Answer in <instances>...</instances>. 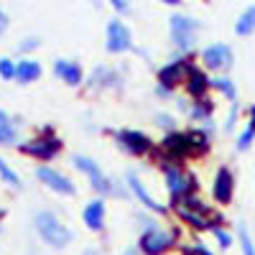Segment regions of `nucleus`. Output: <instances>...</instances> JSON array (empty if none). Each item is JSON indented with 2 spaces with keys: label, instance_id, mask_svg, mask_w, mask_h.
<instances>
[{
  "label": "nucleus",
  "instance_id": "9b49d317",
  "mask_svg": "<svg viewBox=\"0 0 255 255\" xmlns=\"http://www.w3.org/2000/svg\"><path fill=\"white\" fill-rule=\"evenodd\" d=\"M105 49L108 54H125L133 49V36L120 18H113L108 23V33H105Z\"/></svg>",
  "mask_w": 255,
  "mask_h": 255
},
{
  "label": "nucleus",
  "instance_id": "c85d7f7f",
  "mask_svg": "<svg viewBox=\"0 0 255 255\" xmlns=\"http://www.w3.org/2000/svg\"><path fill=\"white\" fill-rule=\"evenodd\" d=\"M181 255H215V253H212V250H209L204 243H199V240H197V243L186 245V248L181 250Z\"/></svg>",
  "mask_w": 255,
  "mask_h": 255
},
{
  "label": "nucleus",
  "instance_id": "4468645a",
  "mask_svg": "<svg viewBox=\"0 0 255 255\" xmlns=\"http://www.w3.org/2000/svg\"><path fill=\"white\" fill-rule=\"evenodd\" d=\"M212 199L217 204H230L235 199V174H232V168L227 166L217 168L215 181H212Z\"/></svg>",
  "mask_w": 255,
  "mask_h": 255
},
{
  "label": "nucleus",
  "instance_id": "1a4fd4ad",
  "mask_svg": "<svg viewBox=\"0 0 255 255\" xmlns=\"http://www.w3.org/2000/svg\"><path fill=\"white\" fill-rule=\"evenodd\" d=\"M72 163H74L77 171H82L84 176H87V181H90L92 189L97 191V197H113V194H115V184L105 176V171L97 166V161H92L90 156L77 153V156L72 158Z\"/></svg>",
  "mask_w": 255,
  "mask_h": 255
},
{
  "label": "nucleus",
  "instance_id": "6e6552de",
  "mask_svg": "<svg viewBox=\"0 0 255 255\" xmlns=\"http://www.w3.org/2000/svg\"><path fill=\"white\" fill-rule=\"evenodd\" d=\"M163 181L171 197H184V194H197L199 181L194 174L181 168V163H163Z\"/></svg>",
  "mask_w": 255,
  "mask_h": 255
},
{
  "label": "nucleus",
  "instance_id": "f03ea898",
  "mask_svg": "<svg viewBox=\"0 0 255 255\" xmlns=\"http://www.w3.org/2000/svg\"><path fill=\"white\" fill-rule=\"evenodd\" d=\"M33 222H36V232H38L41 240H44L49 248L61 250V248H67V245L74 240L72 230L64 225L56 215H51V212H38Z\"/></svg>",
  "mask_w": 255,
  "mask_h": 255
},
{
  "label": "nucleus",
  "instance_id": "20e7f679",
  "mask_svg": "<svg viewBox=\"0 0 255 255\" xmlns=\"http://www.w3.org/2000/svg\"><path fill=\"white\" fill-rule=\"evenodd\" d=\"M171 41L176 44V49L184 54V56H191L197 46V33H199V20L191 18V15H184V13H174L171 15Z\"/></svg>",
  "mask_w": 255,
  "mask_h": 255
},
{
  "label": "nucleus",
  "instance_id": "bb28decb",
  "mask_svg": "<svg viewBox=\"0 0 255 255\" xmlns=\"http://www.w3.org/2000/svg\"><path fill=\"white\" fill-rule=\"evenodd\" d=\"M212 235H215V240H217V245L222 248V250H227V248H232V243H235V238L230 235V232L220 225V227H215L212 230Z\"/></svg>",
  "mask_w": 255,
  "mask_h": 255
},
{
  "label": "nucleus",
  "instance_id": "72a5a7b5",
  "mask_svg": "<svg viewBox=\"0 0 255 255\" xmlns=\"http://www.w3.org/2000/svg\"><path fill=\"white\" fill-rule=\"evenodd\" d=\"M118 13H128V0H108Z\"/></svg>",
  "mask_w": 255,
  "mask_h": 255
},
{
  "label": "nucleus",
  "instance_id": "39448f33",
  "mask_svg": "<svg viewBox=\"0 0 255 255\" xmlns=\"http://www.w3.org/2000/svg\"><path fill=\"white\" fill-rule=\"evenodd\" d=\"M179 238H181L179 230L166 232V230H161V227L156 225V227H151V230H145L143 235L138 238V250H140L143 255H166L174 245H179Z\"/></svg>",
  "mask_w": 255,
  "mask_h": 255
},
{
  "label": "nucleus",
  "instance_id": "c9c22d12",
  "mask_svg": "<svg viewBox=\"0 0 255 255\" xmlns=\"http://www.w3.org/2000/svg\"><path fill=\"white\" fill-rule=\"evenodd\" d=\"M0 128H13L10 115H8V113H3V110H0Z\"/></svg>",
  "mask_w": 255,
  "mask_h": 255
},
{
  "label": "nucleus",
  "instance_id": "7c9ffc66",
  "mask_svg": "<svg viewBox=\"0 0 255 255\" xmlns=\"http://www.w3.org/2000/svg\"><path fill=\"white\" fill-rule=\"evenodd\" d=\"M156 125L163 128V130L168 133V130H174L176 120H174V115H168V113H158V115H156Z\"/></svg>",
  "mask_w": 255,
  "mask_h": 255
},
{
  "label": "nucleus",
  "instance_id": "f3484780",
  "mask_svg": "<svg viewBox=\"0 0 255 255\" xmlns=\"http://www.w3.org/2000/svg\"><path fill=\"white\" fill-rule=\"evenodd\" d=\"M54 74L64 84H69V87H79L84 82V72L79 67V61H69V59H56L54 61Z\"/></svg>",
  "mask_w": 255,
  "mask_h": 255
},
{
  "label": "nucleus",
  "instance_id": "0eeeda50",
  "mask_svg": "<svg viewBox=\"0 0 255 255\" xmlns=\"http://www.w3.org/2000/svg\"><path fill=\"white\" fill-rule=\"evenodd\" d=\"M191 67V59L189 56H179L174 61H168L166 67L158 69V84H156V95L158 97H171L174 90L186 79V72Z\"/></svg>",
  "mask_w": 255,
  "mask_h": 255
},
{
  "label": "nucleus",
  "instance_id": "412c9836",
  "mask_svg": "<svg viewBox=\"0 0 255 255\" xmlns=\"http://www.w3.org/2000/svg\"><path fill=\"white\" fill-rule=\"evenodd\" d=\"M189 118L197 120V123H204V120H212V115H215V102H212L209 97H202V100H191L189 105Z\"/></svg>",
  "mask_w": 255,
  "mask_h": 255
},
{
  "label": "nucleus",
  "instance_id": "2f4dec72",
  "mask_svg": "<svg viewBox=\"0 0 255 255\" xmlns=\"http://www.w3.org/2000/svg\"><path fill=\"white\" fill-rule=\"evenodd\" d=\"M18 140L15 128H0V145H13Z\"/></svg>",
  "mask_w": 255,
  "mask_h": 255
},
{
  "label": "nucleus",
  "instance_id": "5701e85b",
  "mask_svg": "<svg viewBox=\"0 0 255 255\" xmlns=\"http://www.w3.org/2000/svg\"><path fill=\"white\" fill-rule=\"evenodd\" d=\"M235 33L238 36H250L255 33V5H248L240 18H238V23H235Z\"/></svg>",
  "mask_w": 255,
  "mask_h": 255
},
{
  "label": "nucleus",
  "instance_id": "2eb2a0df",
  "mask_svg": "<svg viewBox=\"0 0 255 255\" xmlns=\"http://www.w3.org/2000/svg\"><path fill=\"white\" fill-rule=\"evenodd\" d=\"M184 90L189 95V100H202V97H209V90H212V79L204 69H199L197 64H191L189 72H186V79H184Z\"/></svg>",
  "mask_w": 255,
  "mask_h": 255
},
{
  "label": "nucleus",
  "instance_id": "cd10ccee",
  "mask_svg": "<svg viewBox=\"0 0 255 255\" xmlns=\"http://www.w3.org/2000/svg\"><path fill=\"white\" fill-rule=\"evenodd\" d=\"M0 79H15V61L13 59H0Z\"/></svg>",
  "mask_w": 255,
  "mask_h": 255
},
{
  "label": "nucleus",
  "instance_id": "7ed1b4c3",
  "mask_svg": "<svg viewBox=\"0 0 255 255\" xmlns=\"http://www.w3.org/2000/svg\"><path fill=\"white\" fill-rule=\"evenodd\" d=\"M156 158L163 163H184L186 158H194V148L189 143L186 130H168L158 148H153Z\"/></svg>",
  "mask_w": 255,
  "mask_h": 255
},
{
  "label": "nucleus",
  "instance_id": "473e14b6",
  "mask_svg": "<svg viewBox=\"0 0 255 255\" xmlns=\"http://www.w3.org/2000/svg\"><path fill=\"white\" fill-rule=\"evenodd\" d=\"M38 44H41V41H38L36 36H28V38H23V41H20V46H18V51H20V54H28V51L38 49Z\"/></svg>",
  "mask_w": 255,
  "mask_h": 255
},
{
  "label": "nucleus",
  "instance_id": "aec40b11",
  "mask_svg": "<svg viewBox=\"0 0 255 255\" xmlns=\"http://www.w3.org/2000/svg\"><path fill=\"white\" fill-rule=\"evenodd\" d=\"M41 77V64L36 59H23L15 64V82L18 84H31Z\"/></svg>",
  "mask_w": 255,
  "mask_h": 255
},
{
  "label": "nucleus",
  "instance_id": "4c0bfd02",
  "mask_svg": "<svg viewBox=\"0 0 255 255\" xmlns=\"http://www.w3.org/2000/svg\"><path fill=\"white\" fill-rule=\"evenodd\" d=\"M123 255H143V253H140V250H138V248H128V250H125V253H123Z\"/></svg>",
  "mask_w": 255,
  "mask_h": 255
},
{
  "label": "nucleus",
  "instance_id": "f8f14e48",
  "mask_svg": "<svg viewBox=\"0 0 255 255\" xmlns=\"http://www.w3.org/2000/svg\"><path fill=\"white\" fill-rule=\"evenodd\" d=\"M36 179L44 184V186H49L51 191H56L59 197H72V194H77L74 181H72L69 176H64L61 171H56V168H51V166H38V168H36Z\"/></svg>",
  "mask_w": 255,
  "mask_h": 255
},
{
  "label": "nucleus",
  "instance_id": "c756f323",
  "mask_svg": "<svg viewBox=\"0 0 255 255\" xmlns=\"http://www.w3.org/2000/svg\"><path fill=\"white\" fill-rule=\"evenodd\" d=\"M238 118H240V108H238V102H232V108H230V115H227V123H225V130L232 133L235 130V125H238Z\"/></svg>",
  "mask_w": 255,
  "mask_h": 255
},
{
  "label": "nucleus",
  "instance_id": "a878e982",
  "mask_svg": "<svg viewBox=\"0 0 255 255\" xmlns=\"http://www.w3.org/2000/svg\"><path fill=\"white\" fill-rule=\"evenodd\" d=\"M253 143H255V128L248 125L245 130H240L235 145H238V151H240V153H245V151H250V148H253Z\"/></svg>",
  "mask_w": 255,
  "mask_h": 255
},
{
  "label": "nucleus",
  "instance_id": "423d86ee",
  "mask_svg": "<svg viewBox=\"0 0 255 255\" xmlns=\"http://www.w3.org/2000/svg\"><path fill=\"white\" fill-rule=\"evenodd\" d=\"M18 148L23 156H31V158H38V161H54L61 151V140L56 138V133L51 128H44L41 135H33L31 140L20 143Z\"/></svg>",
  "mask_w": 255,
  "mask_h": 255
},
{
  "label": "nucleus",
  "instance_id": "58836bf2",
  "mask_svg": "<svg viewBox=\"0 0 255 255\" xmlns=\"http://www.w3.org/2000/svg\"><path fill=\"white\" fill-rule=\"evenodd\" d=\"M84 255H102L97 248H87V250H84Z\"/></svg>",
  "mask_w": 255,
  "mask_h": 255
},
{
  "label": "nucleus",
  "instance_id": "4be33fe9",
  "mask_svg": "<svg viewBox=\"0 0 255 255\" xmlns=\"http://www.w3.org/2000/svg\"><path fill=\"white\" fill-rule=\"evenodd\" d=\"M212 90H217V92H220L225 100H230V102L238 100V84L232 82V77H227V74H220V77L212 79Z\"/></svg>",
  "mask_w": 255,
  "mask_h": 255
},
{
  "label": "nucleus",
  "instance_id": "6ab92c4d",
  "mask_svg": "<svg viewBox=\"0 0 255 255\" xmlns=\"http://www.w3.org/2000/svg\"><path fill=\"white\" fill-rule=\"evenodd\" d=\"M90 84H92L95 90H105V87H120L123 79H120V74H118L115 69H110V67H95V72H92V77H90Z\"/></svg>",
  "mask_w": 255,
  "mask_h": 255
},
{
  "label": "nucleus",
  "instance_id": "393cba45",
  "mask_svg": "<svg viewBox=\"0 0 255 255\" xmlns=\"http://www.w3.org/2000/svg\"><path fill=\"white\" fill-rule=\"evenodd\" d=\"M0 179H3L5 184H10V186H20V176L15 174V168L5 161V158H0Z\"/></svg>",
  "mask_w": 255,
  "mask_h": 255
},
{
  "label": "nucleus",
  "instance_id": "9d476101",
  "mask_svg": "<svg viewBox=\"0 0 255 255\" xmlns=\"http://www.w3.org/2000/svg\"><path fill=\"white\" fill-rule=\"evenodd\" d=\"M115 143L123 148L128 156H135V158H143L153 151V140L151 135H145L140 130H118L115 133Z\"/></svg>",
  "mask_w": 255,
  "mask_h": 255
},
{
  "label": "nucleus",
  "instance_id": "f704fd0d",
  "mask_svg": "<svg viewBox=\"0 0 255 255\" xmlns=\"http://www.w3.org/2000/svg\"><path fill=\"white\" fill-rule=\"evenodd\" d=\"M8 31V13L0 8V38H3V33Z\"/></svg>",
  "mask_w": 255,
  "mask_h": 255
},
{
  "label": "nucleus",
  "instance_id": "f257e3e1",
  "mask_svg": "<svg viewBox=\"0 0 255 255\" xmlns=\"http://www.w3.org/2000/svg\"><path fill=\"white\" fill-rule=\"evenodd\" d=\"M171 209L174 215L189 225L194 227L197 232H212L215 227L225 225V217L220 215V212H215L204 199H199L197 194H184V197H171Z\"/></svg>",
  "mask_w": 255,
  "mask_h": 255
},
{
  "label": "nucleus",
  "instance_id": "ddd939ff",
  "mask_svg": "<svg viewBox=\"0 0 255 255\" xmlns=\"http://www.w3.org/2000/svg\"><path fill=\"white\" fill-rule=\"evenodd\" d=\"M202 64L209 72H227L235 64V54H232L230 44H209L202 51Z\"/></svg>",
  "mask_w": 255,
  "mask_h": 255
},
{
  "label": "nucleus",
  "instance_id": "a211bd4d",
  "mask_svg": "<svg viewBox=\"0 0 255 255\" xmlns=\"http://www.w3.org/2000/svg\"><path fill=\"white\" fill-rule=\"evenodd\" d=\"M105 215H108V209H105V199L97 197V199H92L87 207H84L82 220H84V225H87V230L102 232V227H105Z\"/></svg>",
  "mask_w": 255,
  "mask_h": 255
},
{
  "label": "nucleus",
  "instance_id": "dca6fc26",
  "mask_svg": "<svg viewBox=\"0 0 255 255\" xmlns=\"http://www.w3.org/2000/svg\"><path fill=\"white\" fill-rule=\"evenodd\" d=\"M128 189H130L133 191V197L145 207V209H151V212H156V215H168V207H163L158 199H153L151 197V191H148L145 189V184L130 171V174H128Z\"/></svg>",
  "mask_w": 255,
  "mask_h": 255
},
{
  "label": "nucleus",
  "instance_id": "b1692460",
  "mask_svg": "<svg viewBox=\"0 0 255 255\" xmlns=\"http://www.w3.org/2000/svg\"><path fill=\"white\" fill-rule=\"evenodd\" d=\"M238 240H240V250L243 255H255V243L250 238V230L245 222H238Z\"/></svg>",
  "mask_w": 255,
  "mask_h": 255
},
{
  "label": "nucleus",
  "instance_id": "ea45409f",
  "mask_svg": "<svg viewBox=\"0 0 255 255\" xmlns=\"http://www.w3.org/2000/svg\"><path fill=\"white\" fill-rule=\"evenodd\" d=\"M161 3H166V5H181V0H161Z\"/></svg>",
  "mask_w": 255,
  "mask_h": 255
},
{
  "label": "nucleus",
  "instance_id": "e433bc0d",
  "mask_svg": "<svg viewBox=\"0 0 255 255\" xmlns=\"http://www.w3.org/2000/svg\"><path fill=\"white\" fill-rule=\"evenodd\" d=\"M248 125L255 128V105H250V108H248Z\"/></svg>",
  "mask_w": 255,
  "mask_h": 255
}]
</instances>
